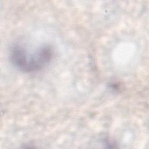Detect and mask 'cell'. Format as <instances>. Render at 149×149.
<instances>
[{"label": "cell", "instance_id": "cell-1", "mask_svg": "<svg viewBox=\"0 0 149 149\" xmlns=\"http://www.w3.org/2000/svg\"><path fill=\"white\" fill-rule=\"evenodd\" d=\"M53 51L49 46L42 47L30 56L19 45H15L10 51V59L19 69L31 72L41 69L48 64L52 56Z\"/></svg>", "mask_w": 149, "mask_h": 149}]
</instances>
